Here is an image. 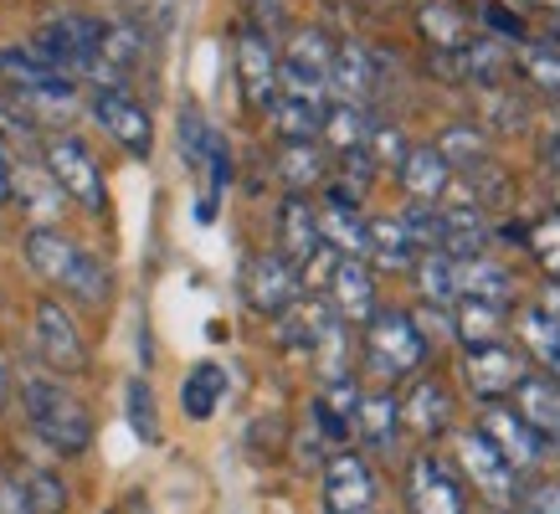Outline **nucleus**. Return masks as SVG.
<instances>
[{"mask_svg":"<svg viewBox=\"0 0 560 514\" xmlns=\"http://www.w3.org/2000/svg\"><path fill=\"white\" fill-rule=\"evenodd\" d=\"M21 407H26L32 432L51 453H62V458L88 453V443H93V417H88V407L57 376H42V371L21 376Z\"/></svg>","mask_w":560,"mask_h":514,"instance_id":"obj_1","label":"nucleus"},{"mask_svg":"<svg viewBox=\"0 0 560 514\" xmlns=\"http://www.w3.org/2000/svg\"><path fill=\"white\" fill-rule=\"evenodd\" d=\"M98 32L103 21L93 16H51L36 26V36L26 42V47L47 62L57 78H68V83H78V78H88L93 72V57H98Z\"/></svg>","mask_w":560,"mask_h":514,"instance_id":"obj_2","label":"nucleus"},{"mask_svg":"<svg viewBox=\"0 0 560 514\" xmlns=\"http://www.w3.org/2000/svg\"><path fill=\"white\" fill-rule=\"evenodd\" d=\"M422 360H427V340L417 335L411 314H401V308H375L371 325H365V365H371L375 376L401 381V376H411Z\"/></svg>","mask_w":560,"mask_h":514,"instance_id":"obj_3","label":"nucleus"},{"mask_svg":"<svg viewBox=\"0 0 560 514\" xmlns=\"http://www.w3.org/2000/svg\"><path fill=\"white\" fill-rule=\"evenodd\" d=\"M42 165H47V175L62 186V196H72V201L88 206V211H103V201H108V190H103V171H98V160H93V150H88L78 135L47 139Z\"/></svg>","mask_w":560,"mask_h":514,"instance_id":"obj_4","label":"nucleus"},{"mask_svg":"<svg viewBox=\"0 0 560 514\" xmlns=\"http://www.w3.org/2000/svg\"><path fill=\"white\" fill-rule=\"evenodd\" d=\"M32 335H36V355H42L47 371H57V376H83L88 371V344L78 335V325H72V314L57 299L36 304Z\"/></svg>","mask_w":560,"mask_h":514,"instance_id":"obj_5","label":"nucleus"},{"mask_svg":"<svg viewBox=\"0 0 560 514\" xmlns=\"http://www.w3.org/2000/svg\"><path fill=\"white\" fill-rule=\"evenodd\" d=\"M242 299H247L257 314L278 319L283 308H293L304 299V278H299V268H293L283 253H257V257H247V268H242Z\"/></svg>","mask_w":560,"mask_h":514,"instance_id":"obj_6","label":"nucleus"},{"mask_svg":"<svg viewBox=\"0 0 560 514\" xmlns=\"http://www.w3.org/2000/svg\"><path fill=\"white\" fill-rule=\"evenodd\" d=\"M355 190L350 186H335L324 190V206H314V217H319V242L329 247L335 257H371V232H365V217L355 211Z\"/></svg>","mask_w":560,"mask_h":514,"instance_id":"obj_7","label":"nucleus"},{"mask_svg":"<svg viewBox=\"0 0 560 514\" xmlns=\"http://www.w3.org/2000/svg\"><path fill=\"white\" fill-rule=\"evenodd\" d=\"M529 376L525 355L514 350V344H478V350H468V360H463V381H468V392L478 396V401H499V396H514V386Z\"/></svg>","mask_w":560,"mask_h":514,"instance_id":"obj_8","label":"nucleus"},{"mask_svg":"<svg viewBox=\"0 0 560 514\" xmlns=\"http://www.w3.org/2000/svg\"><path fill=\"white\" fill-rule=\"evenodd\" d=\"M375 474L360 453H329L324 463V510L329 514H371L375 510Z\"/></svg>","mask_w":560,"mask_h":514,"instance_id":"obj_9","label":"nucleus"},{"mask_svg":"<svg viewBox=\"0 0 560 514\" xmlns=\"http://www.w3.org/2000/svg\"><path fill=\"white\" fill-rule=\"evenodd\" d=\"M458 458H463V474H468V483H474L478 494L489 499L493 510H514V504H520V483H514V468L499 458V447H493L483 432H468V437H463Z\"/></svg>","mask_w":560,"mask_h":514,"instance_id":"obj_10","label":"nucleus"},{"mask_svg":"<svg viewBox=\"0 0 560 514\" xmlns=\"http://www.w3.org/2000/svg\"><path fill=\"white\" fill-rule=\"evenodd\" d=\"M329 289V308L340 314V325H371L375 314V278L360 257H335V268L324 278Z\"/></svg>","mask_w":560,"mask_h":514,"instance_id":"obj_11","label":"nucleus"},{"mask_svg":"<svg viewBox=\"0 0 560 514\" xmlns=\"http://www.w3.org/2000/svg\"><path fill=\"white\" fill-rule=\"evenodd\" d=\"M93 119L108 129V135L119 139L129 154H144L154 150V124H150V108L129 93H93Z\"/></svg>","mask_w":560,"mask_h":514,"instance_id":"obj_12","label":"nucleus"},{"mask_svg":"<svg viewBox=\"0 0 560 514\" xmlns=\"http://www.w3.org/2000/svg\"><path fill=\"white\" fill-rule=\"evenodd\" d=\"M474 432H483V437L499 447V458L510 463L514 474H520V468H535V463L545 458V443L525 428V417H520L514 407H483V417H478Z\"/></svg>","mask_w":560,"mask_h":514,"instance_id":"obj_13","label":"nucleus"},{"mask_svg":"<svg viewBox=\"0 0 560 514\" xmlns=\"http://www.w3.org/2000/svg\"><path fill=\"white\" fill-rule=\"evenodd\" d=\"M407 499L411 514H463V489L458 479L442 468L432 453H417L407 468Z\"/></svg>","mask_w":560,"mask_h":514,"instance_id":"obj_14","label":"nucleus"},{"mask_svg":"<svg viewBox=\"0 0 560 514\" xmlns=\"http://www.w3.org/2000/svg\"><path fill=\"white\" fill-rule=\"evenodd\" d=\"M324 93H329L335 103L365 108V98L375 93V57L360 47V42H345V47H335V62H329Z\"/></svg>","mask_w":560,"mask_h":514,"instance_id":"obj_15","label":"nucleus"},{"mask_svg":"<svg viewBox=\"0 0 560 514\" xmlns=\"http://www.w3.org/2000/svg\"><path fill=\"white\" fill-rule=\"evenodd\" d=\"M237 72H242V98L253 108H268L278 98V57H272L268 36L257 26L237 36Z\"/></svg>","mask_w":560,"mask_h":514,"instance_id":"obj_16","label":"nucleus"},{"mask_svg":"<svg viewBox=\"0 0 560 514\" xmlns=\"http://www.w3.org/2000/svg\"><path fill=\"white\" fill-rule=\"evenodd\" d=\"M514 411L540 443H560V386L550 376H525L514 386Z\"/></svg>","mask_w":560,"mask_h":514,"instance_id":"obj_17","label":"nucleus"},{"mask_svg":"<svg viewBox=\"0 0 560 514\" xmlns=\"http://www.w3.org/2000/svg\"><path fill=\"white\" fill-rule=\"evenodd\" d=\"M278 242H283V257H289L293 268H308V262L324 253L319 217H314V206H308L304 196H289V201H283V211H278Z\"/></svg>","mask_w":560,"mask_h":514,"instance_id":"obj_18","label":"nucleus"},{"mask_svg":"<svg viewBox=\"0 0 560 514\" xmlns=\"http://www.w3.org/2000/svg\"><path fill=\"white\" fill-rule=\"evenodd\" d=\"M396 175H401V186H407V196L417 206H438L442 190L453 186V171H447V160L432 144H411L407 160L396 165Z\"/></svg>","mask_w":560,"mask_h":514,"instance_id":"obj_19","label":"nucleus"},{"mask_svg":"<svg viewBox=\"0 0 560 514\" xmlns=\"http://www.w3.org/2000/svg\"><path fill=\"white\" fill-rule=\"evenodd\" d=\"M401 422H407L417 437H438V432L453 428V396H447V386L432 376H422L417 386H411V396L401 401Z\"/></svg>","mask_w":560,"mask_h":514,"instance_id":"obj_20","label":"nucleus"},{"mask_svg":"<svg viewBox=\"0 0 560 514\" xmlns=\"http://www.w3.org/2000/svg\"><path fill=\"white\" fill-rule=\"evenodd\" d=\"M78 242L72 237H62L57 226H32L26 232V262H32V273L36 278H47V283H68V273H72V262H78Z\"/></svg>","mask_w":560,"mask_h":514,"instance_id":"obj_21","label":"nucleus"},{"mask_svg":"<svg viewBox=\"0 0 560 514\" xmlns=\"http://www.w3.org/2000/svg\"><path fill=\"white\" fill-rule=\"evenodd\" d=\"M453 289L463 293V299H478V304H510L514 299V278L493 262V257H463V262H453Z\"/></svg>","mask_w":560,"mask_h":514,"instance_id":"obj_22","label":"nucleus"},{"mask_svg":"<svg viewBox=\"0 0 560 514\" xmlns=\"http://www.w3.org/2000/svg\"><path fill=\"white\" fill-rule=\"evenodd\" d=\"M11 201L26 206L36 226H47L62 211V186L47 175V165H11Z\"/></svg>","mask_w":560,"mask_h":514,"instance_id":"obj_23","label":"nucleus"},{"mask_svg":"<svg viewBox=\"0 0 560 514\" xmlns=\"http://www.w3.org/2000/svg\"><path fill=\"white\" fill-rule=\"evenodd\" d=\"M329 62H335V42H329L319 26H308V32H293L289 36V57L278 62V72H289V78H304V83H319L324 87Z\"/></svg>","mask_w":560,"mask_h":514,"instance_id":"obj_24","label":"nucleus"},{"mask_svg":"<svg viewBox=\"0 0 560 514\" xmlns=\"http://www.w3.org/2000/svg\"><path fill=\"white\" fill-rule=\"evenodd\" d=\"M324 108H329V103L289 98V93H278V98L268 103L272 129L283 135V144H314V139L324 135Z\"/></svg>","mask_w":560,"mask_h":514,"instance_id":"obj_25","label":"nucleus"},{"mask_svg":"<svg viewBox=\"0 0 560 514\" xmlns=\"http://www.w3.org/2000/svg\"><path fill=\"white\" fill-rule=\"evenodd\" d=\"M355 432L375 447V453H386V447L396 443V432H401V401H396L390 392L360 396V407H355Z\"/></svg>","mask_w":560,"mask_h":514,"instance_id":"obj_26","label":"nucleus"},{"mask_svg":"<svg viewBox=\"0 0 560 514\" xmlns=\"http://www.w3.org/2000/svg\"><path fill=\"white\" fill-rule=\"evenodd\" d=\"M221 396H226V371H221L217 360H201V365L180 381V407H186L190 422H206V417L221 407Z\"/></svg>","mask_w":560,"mask_h":514,"instance_id":"obj_27","label":"nucleus"},{"mask_svg":"<svg viewBox=\"0 0 560 514\" xmlns=\"http://www.w3.org/2000/svg\"><path fill=\"white\" fill-rule=\"evenodd\" d=\"M422 32L427 42L442 51V57H453V51H463L468 42H474V26H468V16H463L458 5H447V0H438V5H422Z\"/></svg>","mask_w":560,"mask_h":514,"instance_id":"obj_28","label":"nucleus"},{"mask_svg":"<svg viewBox=\"0 0 560 514\" xmlns=\"http://www.w3.org/2000/svg\"><path fill=\"white\" fill-rule=\"evenodd\" d=\"M453 335H458L468 350H478V344H499V335H504V308L478 304V299H463L458 319H453Z\"/></svg>","mask_w":560,"mask_h":514,"instance_id":"obj_29","label":"nucleus"},{"mask_svg":"<svg viewBox=\"0 0 560 514\" xmlns=\"http://www.w3.org/2000/svg\"><path fill=\"white\" fill-rule=\"evenodd\" d=\"M0 83H11L16 93H32V87H51V83H68L36 57L32 47H5L0 51Z\"/></svg>","mask_w":560,"mask_h":514,"instance_id":"obj_30","label":"nucleus"},{"mask_svg":"<svg viewBox=\"0 0 560 514\" xmlns=\"http://www.w3.org/2000/svg\"><path fill=\"white\" fill-rule=\"evenodd\" d=\"M365 232H371V257L381 268H411L417 262V247H411L396 217H375V222H365Z\"/></svg>","mask_w":560,"mask_h":514,"instance_id":"obj_31","label":"nucleus"},{"mask_svg":"<svg viewBox=\"0 0 560 514\" xmlns=\"http://www.w3.org/2000/svg\"><path fill=\"white\" fill-rule=\"evenodd\" d=\"M62 289H68L78 304L103 308V304H108V293H114V278H108V268H103V257L78 253V262H72V273H68V283H62Z\"/></svg>","mask_w":560,"mask_h":514,"instance_id":"obj_32","label":"nucleus"},{"mask_svg":"<svg viewBox=\"0 0 560 514\" xmlns=\"http://www.w3.org/2000/svg\"><path fill=\"white\" fill-rule=\"evenodd\" d=\"M324 139H329V144H335L340 154L365 150V139H371V119H365V108L329 103V108H324Z\"/></svg>","mask_w":560,"mask_h":514,"instance_id":"obj_33","label":"nucleus"},{"mask_svg":"<svg viewBox=\"0 0 560 514\" xmlns=\"http://www.w3.org/2000/svg\"><path fill=\"white\" fill-rule=\"evenodd\" d=\"M520 335H525V344L540 355V365L550 371V381L560 386V325L545 314L540 304H535V308H525V325H520Z\"/></svg>","mask_w":560,"mask_h":514,"instance_id":"obj_34","label":"nucleus"},{"mask_svg":"<svg viewBox=\"0 0 560 514\" xmlns=\"http://www.w3.org/2000/svg\"><path fill=\"white\" fill-rule=\"evenodd\" d=\"M278 175H283L289 196H304L308 186H319V180H324V154L314 150V144H283Z\"/></svg>","mask_w":560,"mask_h":514,"instance_id":"obj_35","label":"nucleus"},{"mask_svg":"<svg viewBox=\"0 0 560 514\" xmlns=\"http://www.w3.org/2000/svg\"><path fill=\"white\" fill-rule=\"evenodd\" d=\"M16 479H21V489H26V499H32L36 514H62V510H68V483L57 479L51 468H42V463H26Z\"/></svg>","mask_w":560,"mask_h":514,"instance_id":"obj_36","label":"nucleus"},{"mask_svg":"<svg viewBox=\"0 0 560 514\" xmlns=\"http://www.w3.org/2000/svg\"><path fill=\"white\" fill-rule=\"evenodd\" d=\"M411 273H417V289H422V304H447V299H458L453 289V257L447 253H422L411 262Z\"/></svg>","mask_w":560,"mask_h":514,"instance_id":"obj_37","label":"nucleus"},{"mask_svg":"<svg viewBox=\"0 0 560 514\" xmlns=\"http://www.w3.org/2000/svg\"><path fill=\"white\" fill-rule=\"evenodd\" d=\"M432 150L447 160V171H468V165H483V135H478L474 124H453V129H442Z\"/></svg>","mask_w":560,"mask_h":514,"instance_id":"obj_38","label":"nucleus"},{"mask_svg":"<svg viewBox=\"0 0 560 514\" xmlns=\"http://www.w3.org/2000/svg\"><path fill=\"white\" fill-rule=\"evenodd\" d=\"M217 144H221V135L201 119V108H186V114H180V154H186L190 171H206Z\"/></svg>","mask_w":560,"mask_h":514,"instance_id":"obj_39","label":"nucleus"},{"mask_svg":"<svg viewBox=\"0 0 560 514\" xmlns=\"http://www.w3.org/2000/svg\"><path fill=\"white\" fill-rule=\"evenodd\" d=\"M124 411H129V428H135L139 443H160V417H154V392L150 381L135 376L129 392H124Z\"/></svg>","mask_w":560,"mask_h":514,"instance_id":"obj_40","label":"nucleus"},{"mask_svg":"<svg viewBox=\"0 0 560 514\" xmlns=\"http://www.w3.org/2000/svg\"><path fill=\"white\" fill-rule=\"evenodd\" d=\"M401 222V232L411 237V247L417 253H442V206H417L411 201L407 217H396Z\"/></svg>","mask_w":560,"mask_h":514,"instance_id":"obj_41","label":"nucleus"},{"mask_svg":"<svg viewBox=\"0 0 560 514\" xmlns=\"http://www.w3.org/2000/svg\"><path fill=\"white\" fill-rule=\"evenodd\" d=\"M520 68H525V78L535 87L560 93V51L556 47H535V42H525V47H520Z\"/></svg>","mask_w":560,"mask_h":514,"instance_id":"obj_42","label":"nucleus"},{"mask_svg":"<svg viewBox=\"0 0 560 514\" xmlns=\"http://www.w3.org/2000/svg\"><path fill=\"white\" fill-rule=\"evenodd\" d=\"M407 139H401V129H390V124H371V139H365V154L375 160V171L381 165H401L407 160Z\"/></svg>","mask_w":560,"mask_h":514,"instance_id":"obj_43","label":"nucleus"},{"mask_svg":"<svg viewBox=\"0 0 560 514\" xmlns=\"http://www.w3.org/2000/svg\"><path fill=\"white\" fill-rule=\"evenodd\" d=\"M529 247H535V257L550 268V278H560V217L535 226V232H529Z\"/></svg>","mask_w":560,"mask_h":514,"instance_id":"obj_44","label":"nucleus"},{"mask_svg":"<svg viewBox=\"0 0 560 514\" xmlns=\"http://www.w3.org/2000/svg\"><path fill=\"white\" fill-rule=\"evenodd\" d=\"M520 514H560V483H529V489H520V504H514Z\"/></svg>","mask_w":560,"mask_h":514,"instance_id":"obj_45","label":"nucleus"},{"mask_svg":"<svg viewBox=\"0 0 560 514\" xmlns=\"http://www.w3.org/2000/svg\"><path fill=\"white\" fill-rule=\"evenodd\" d=\"M411 325H417L422 340H453V319H447L438 304H422L417 314H411Z\"/></svg>","mask_w":560,"mask_h":514,"instance_id":"obj_46","label":"nucleus"},{"mask_svg":"<svg viewBox=\"0 0 560 514\" xmlns=\"http://www.w3.org/2000/svg\"><path fill=\"white\" fill-rule=\"evenodd\" d=\"M0 514H36L32 499H26V489H21V479L11 474V468H0Z\"/></svg>","mask_w":560,"mask_h":514,"instance_id":"obj_47","label":"nucleus"},{"mask_svg":"<svg viewBox=\"0 0 560 514\" xmlns=\"http://www.w3.org/2000/svg\"><path fill=\"white\" fill-rule=\"evenodd\" d=\"M483 16H489V26H493V32H499V42H520V36H525V21H520V16H510L504 5H489Z\"/></svg>","mask_w":560,"mask_h":514,"instance_id":"obj_48","label":"nucleus"},{"mask_svg":"<svg viewBox=\"0 0 560 514\" xmlns=\"http://www.w3.org/2000/svg\"><path fill=\"white\" fill-rule=\"evenodd\" d=\"M11 165H16V160H11V150L0 144V206L11 201Z\"/></svg>","mask_w":560,"mask_h":514,"instance_id":"obj_49","label":"nucleus"},{"mask_svg":"<svg viewBox=\"0 0 560 514\" xmlns=\"http://www.w3.org/2000/svg\"><path fill=\"white\" fill-rule=\"evenodd\" d=\"M545 171H550V180H556V201H560V139L545 144Z\"/></svg>","mask_w":560,"mask_h":514,"instance_id":"obj_50","label":"nucleus"},{"mask_svg":"<svg viewBox=\"0 0 560 514\" xmlns=\"http://www.w3.org/2000/svg\"><path fill=\"white\" fill-rule=\"evenodd\" d=\"M540 308H545V314H550V319H556V325H560V278H550V283H545V299H540Z\"/></svg>","mask_w":560,"mask_h":514,"instance_id":"obj_51","label":"nucleus"},{"mask_svg":"<svg viewBox=\"0 0 560 514\" xmlns=\"http://www.w3.org/2000/svg\"><path fill=\"white\" fill-rule=\"evenodd\" d=\"M257 16L268 26H283V0H257Z\"/></svg>","mask_w":560,"mask_h":514,"instance_id":"obj_52","label":"nucleus"},{"mask_svg":"<svg viewBox=\"0 0 560 514\" xmlns=\"http://www.w3.org/2000/svg\"><path fill=\"white\" fill-rule=\"evenodd\" d=\"M5 396H11V365L0 360V407H5Z\"/></svg>","mask_w":560,"mask_h":514,"instance_id":"obj_53","label":"nucleus"},{"mask_svg":"<svg viewBox=\"0 0 560 514\" xmlns=\"http://www.w3.org/2000/svg\"><path fill=\"white\" fill-rule=\"evenodd\" d=\"M535 5H545V11H560V0H535Z\"/></svg>","mask_w":560,"mask_h":514,"instance_id":"obj_54","label":"nucleus"},{"mask_svg":"<svg viewBox=\"0 0 560 514\" xmlns=\"http://www.w3.org/2000/svg\"><path fill=\"white\" fill-rule=\"evenodd\" d=\"M550 47H556V51H560V21H556V36H550Z\"/></svg>","mask_w":560,"mask_h":514,"instance_id":"obj_55","label":"nucleus"}]
</instances>
